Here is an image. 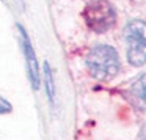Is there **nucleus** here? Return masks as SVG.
Wrapping results in <instances>:
<instances>
[{
  "label": "nucleus",
  "mask_w": 146,
  "mask_h": 140,
  "mask_svg": "<svg viewBox=\"0 0 146 140\" xmlns=\"http://www.w3.org/2000/svg\"><path fill=\"white\" fill-rule=\"evenodd\" d=\"M86 65L91 76L98 80H110L119 73V57L111 46L98 44L90 51Z\"/></svg>",
  "instance_id": "f257e3e1"
},
{
  "label": "nucleus",
  "mask_w": 146,
  "mask_h": 140,
  "mask_svg": "<svg viewBox=\"0 0 146 140\" xmlns=\"http://www.w3.org/2000/svg\"><path fill=\"white\" fill-rule=\"evenodd\" d=\"M127 58L133 66H141L146 63V22L130 21L126 27Z\"/></svg>",
  "instance_id": "f03ea898"
},
{
  "label": "nucleus",
  "mask_w": 146,
  "mask_h": 140,
  "mask_svg": "<svg viewBox=\"0 0 146 140\" xmlns=\"http://www.w3.org/2000/svg\"><path fill=\"white\" fill-rule=\"evenodd\" d=\"M83 17H85L86 25L93 32L104 33L115 25L116 13H115L113 7L108 2H105V0H94V2L86 5L85 11H83Z\"/></svg>",
  "instance_id": "7ed1b4c3"
},
{
  "label": "nucleus",
  "mask_w": 146,
  "mask_h": 140,
  "mask_svg": "<svg viewBox=\"0 0 146 140\" xmlns=\"http://www.w3.org/2000/svg\"><path fill=\"white\" fill-rule=\"evenodd\" d=\"M21 30V36H22V47H24V54H25V60H27V69H29V77L32 80L33 88H38L39 87V69H38V61H36L35 52H33V47L30 44V39L27 36L25 30L22 27H19Z\"/></svg>",
  "instance_id": "20e7f679"
},
{
  "label": "nucleus",
  "mask_w": 146,
  "mask_h": 140,
  "mask_svg": "<svg viewBox=\"0 0 146 140\" xmlns=\"http://www.w3.org/2000/svg\"><path fill=\"white\" fill-rule=\"evenodd\" d=\"M130 96L138 107L146 109V74L140 76L130 87Z\"/></svg>",
  "instance_id": "39448f33"
},
{
  "label": "nucleus",
  "mask_w": 146,
  "mask_h": 140,
  "mask_svg": "<svg viewBox=\"0 0 146 140\" xmlns=\"http://www.w3.org/2000/svg\"><path fill=\"white\" fill-rule=\"evenodd\" d=\"M44 73H46V85H47V95H49V98H50V101H54V93H55V90H54V79H52V73H50V68H49V65H46Z\"/></svg>",
  "instance_id": "423d86ee"
},
{
  "label": "nucleus",
  "mask_w": 146,
  "mask_h": 140,
  "mask_svg": "<svg viewBox=\"0 0 146 140\" xmlns=\"http://www.w3.org/2000/svg\"><path fill=\"white\" fill-rule=\"evenodd\" d=\"M10 110H11V104L7 99L0 98V113H8Z\"/></svg>",
  "instance_id": "0eeeda50"
}]
</instances>
